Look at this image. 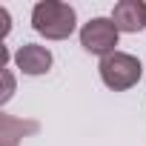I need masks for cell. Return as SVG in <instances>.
<instances>
[{
	"mask_svg": "<svg viewBox=\"0 0 146 146\" xmlns=\"http://www.w3.org/2000/svg\"><path fill=\"white\" fill-rule=\"evenodd\" d=\"M78 26V15L69 3L60 0H40L32 9V29L46 40H66Z\"/></svg>",
	"mask_w": 146,
	"mask_h": 146,
	"instance_id": "1",
	"label": "cell"
},
{
	"mask_svg": "<svg viewBox=\"0 0 146 146\" xmlns=\"http://www.w3.org/2000/svg\"><path fill=\"white\" fill-rule=\"evenodd\" d=\"M140 75H143V66L129 52H115V54H109V57L100 60V80L109 89H115V92L132 89L140 80Z\"/></svg>",
	"mask_w": 146,
	"mask_h": 146,
	"instance_id": "2",
	"label": "cell"
},
{
	"mask_svg": "<svg viewBox=\"0 0 146 146\" xmlns=\"http://www.w3.org/2000/svg\"><path fill=\"white\" fill-rule=\"evenodd\" d=\"M117 26H115V20L112 17H92L89 23H83V29H80V46L89 52V54H98L100 60L103 57H109V54H115L117 49Z\"/></svg>",
	"mask_w": 146,
	"mask_h": 146,
	"instance_id": "3",
	"label": "cell"
},
{
	"mask_svg": "<svg viewBox=\"0 0 146 146\" xmlns=\"http://www.w3.org/2000/svg\"><path fill=\"white\" fill-rule=\"evenodd\" d=\"M15 66L29 78H37V75H46L52 69V52L40 43H23L15 54Z\"/></svg>",
	"mask_w": 146,
	"mask_h": 146,
	"instance_id": "4",
	"label": "cell"
},
{
	"mask_svg": "<svg viewBox=\"0 0 146 146\" xmlns=\"http://www.w3.org/2000/svg\"><path fill=\"white\" fill-rule=\"evenodd\" d=\"M112 20L117 26V32H143L146 29V3L143 0H120L112 9Z\"/></svg>",
	"mask_w": 146,
	"mask_h": 146,
	"instance_id": "5",
	"label": "cell"
},
{
	"mask_svg": "<svg viewBox=\"0 0 146 146\" xmlns=\"http://www.w3.org/2000/svg\"><path fill=\"white\" fill-rule=\"evenodd\" d=\"M37 132L35 120H23L15 115H0V146H20L26 135Z\"/></svg>",
	"mask_w": 146,
	"mask_h": 146,
	"instance_id": "6",
	"label": "cell"
},
{
	"mask_svg": "<svg viewBox=\"0 0 146 146\" xmlns=\"http://www.w3.org/2000/svg\"><path fill=\"white\" fill-rule=\"evenodd\" d=\"M12 92H15V78H12V72H9V66L3 69V103H9V98H12Z\"/></svg>",
	"mask_w": 146,
	"mask_h": 146,
	"instance_id": "7",
	"label": "cell"
},
{
	"mask_svg": "<svg viewBox=\"0 0 146 146\" xmlns=\"http://www.w3.org/2000/svg\"><path fill=\"white\" fill-rule=\"evenodd\" d=\"M0 23H3V37H6L9 29H12V26H9V12H6V9H0Z\"/></svg>",
	"mask_w": 146,
	"mask_h": 146,
	"instance_id": "8",
	"label": "cell"
}]
</instances>
